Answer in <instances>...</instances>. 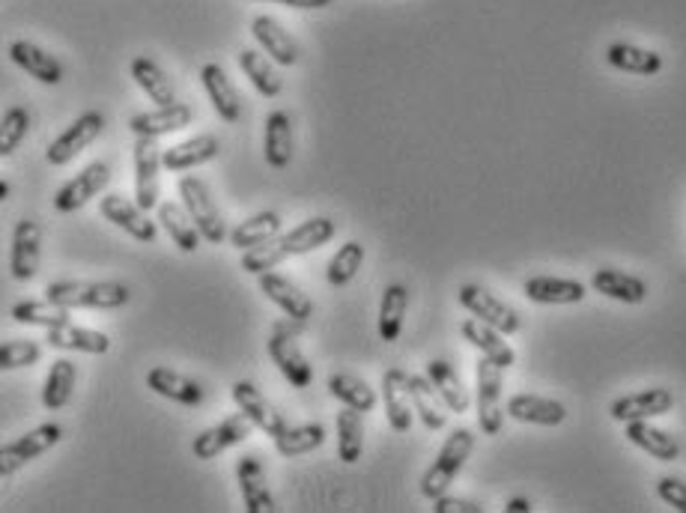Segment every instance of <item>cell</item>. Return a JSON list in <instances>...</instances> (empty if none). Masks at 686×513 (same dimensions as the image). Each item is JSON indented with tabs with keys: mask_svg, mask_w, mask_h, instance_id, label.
I'll use <instances>...</instances> for the list:
<instances>
[{
	"mask_svg": "<svg viewBox=\"0 0 686 513\" xmlns=\"http://www.w3.org/2000/svg\"><path fill=\"white\" fill-rule=\"evenodd\" d=\"M624 436L633 441L635 448H642V451L651 454V457L660 462H675L677 457H680V441H677L672 433L654 427V424L627 422Z\"/></svg>",
	"mask_w": 686,
	"mask_h": 513,
	"instance_id": "obj_32",
	"label": "cell"
},
{
	"mask_svg": "<svg viewBox=\"0 0 686 513\" xmlns=\"http://www.w3.org/2000/svg\"><path fill=\"white\" fill-rule=\"evenodd\" d=\"M105 132V117L99 111H84L73 125H66L57 138H54L48 150H45V159L52 167H63L73 162L75 155H81L87 146Z\"/></svg>",
	"mask_w": 686,
	"mask_h": 513,
	"instance_id": "obj_7",
	"label": "cell"
},
{
	"mask_svg": "<svg viewBox=\"0 0 686 513\" xmlns=\"http://www.w3.org/2000/svg\"><path fill=\"white\" fill-rule=\"evenodd\" d=\"M338 233V225L326 216H314L302 221L298 227H293L290 233L284 237H277V248L284 251V256H298V254H311V251H317L323 248L326 242H331V237Z\"/></svg>",
	"mask_w": 686,
	"mask_h": 513,
	"instance_id": "obj_23",
	"label": "cell"
},
{
	"mask_svg": "<svg viewBox=\"0 0 686 513\" xmlns=\"http://www.w3.org/2000/svg\"><path fill=\"white\" fill-rule=\"evenodd\" d=\"M502 370L504 368H499V364L487 359V356H481L478 370H475V380H478L475 403H478V424H481L483 436H499V433H502L504 424Z\"/></svg>",
	"mask_w": 686,
	"mask_h": 513,
	"instance_id": "obj_4",
	"label": "cell"
},
{
	"mask_svg": "<svg viewBox=\"0 0 686 513\" xmlns=\"http://www.w3.org/2000/svg\"><path fill=\"white\" fill-rule=\"evenodd\" d=\"M606 63L618 69V73H630V75H656L663 69V54L651 52V48H639L633 42H612L606 48Z\"/></svg>",
	"mask_w": 686,
	"mask_h": 513,
	"instance_id": "obj_31",
	"label": "cell"
},
{
	"mask_svg": "<svg viewBox=\"0 0 686 513\" xmlns=\"http://www.w3.org/2000/svg\"><path fill=\"white\" fill-rule=\"evenodd\" d=\"M364 256H368V251H364L361 242H356V239L344 242V245L338 248V254L328 260V269H326L328 284H331V287H347L349 281L359 275Z\"/></svg>",
	"mask_w": 686,
	"mask_h": 513,
	"instance_id": "obj_46",
	"label": "cell"
},
{
	"mask_svg": "<svg viewBox=\"0 0 686 513\" xmlns=\"http://www.w3.org/2000/svg\"><path fill=\"white\" fill-rule=\"evenodd\" d=\"M281 227H284V221L277 212H257V216L246 218L242 225L230 230V245L239 248V251L266 245V242L281 237Z\"/></svg>",
	"mask_w": 686,
	"mask_h": 513,
	"instance_id": "obj_37",
	"label": "cell"
},
{
	"mask_svg": "<svg viewBox=\"0 0 686 513\" xmlns=\"http://www.w3.org/2000/svg\"><path fill=\"white\" fill-rule=\"evenodd\" d=\"M323 441H326L323 424H298V427H287L281 436H275V451L293 460V457H305V454L317 451Z\"/></svg>",
	"mask_w": 686,
	"mask_h": 513,
	"instance_id": "obj_43",
	"label": "cell"
},
{
	"mask_svg": "<svg viewBox=\"0 0 686 513\" xmlns=\"http://www.w3.org/2000/svg\"><path fill=\"white\" fill-rule=\"evenodd\" d=\"M251 33H254L257 45H260L277 66H296L298 63L296 40H293L290 31H284L272 15H257V19L251 21Z\"/></svg>",
	"mask_w": 686,
	"mask_h": 513,
	"instance_id": "obj_29",
	"label": "cell"
},
{
	"mask_svg": "<svg viewBox=\"0 0 686 513\" xmlns=\"http://www.w3.org/2000/svg\"><path fill=\"white\" fill-rule=\"evenodd\" d=\"M361 415L364 412L352 410V406L338 412V457L347 466L359 462L361 454H364V424H361Z\"/></svg>",
	"mask_w": 686,
	"mask_h": 513,
	"instance_id": "obj_44",
	"label": "cell"
},
{
	"mask_svg": "<svg viewBox=\"0 0 686 513\" xmlns=\"http://www.w3.org/2000/svg\"><path fill=\"white\" fill-rule=\"evenodd\" d=\"M591 287L600 293V296L612 298V302H621V305H642L647 298V284L642 277L630 275V272H621V269L603 266L597 269L591 275Z\"/></svg>",
	"mask_w": 686,
	"mask_h": 513,
	"instance_id": "obj_28",
	"label": "cell"
},
{
	"mask_svg": "<svg viewBox=\"0 0 686 513\" xmlns=\"http://www.w3.org/2000/svg\"><path fill=\"white\" fill-rule=\"evenodd\" d=\"M656 495H660L668 507L686 513V483L680 481V478H672V474L660 478V481H656Z\"/></svg>",
	"mask_w": 686,
	"mask_h": 513,
	"instance_id": "obj_50",
	"label": "cell"
},
{
	"mask_svg": "<svg viewBox=\"0 0 686 513\" xmlns=\"http://www.w3.org/2000/svg\"><path fill=\"white\" fill-rule=\"evenodd\" d=\"M99 212L105 221H111L113 227H120L123 233H129L138 242H155V221H150V212L138 200H129L123 195H105L99 204Z\"/></svg>",
	"mask_w": 686,
	"mask_h": 513,
	"instance_id": "obj_12",
	"label": "cell"
},
{
	"mask_svg": "<svg viewBox=\"0 0 686 513\" xmlns=\"http://www.w3.org/2000/svg\"><path fill=\"white\" fill-rule=\"evenodd\" d=\"M257 424L248 418L246 412L239 410L236 415H230V418H225L221 424H216V427H209V430H204L200 436H195V441H192V454H195V460H216V457H221L225 451H230L233 445H242V441L254 433Z\"/></svg>",
	"mask_w": 686,
	"mask_h": 513,
	"instance_id": "obj_9",
	"label": "cell"
},
{
	"mask_svg": "<svg viewBox=\"0 0 686 513\" xmlns=\"http://www.w3.org/2000/svg\"><path fill=\"white\" fill-rule=\"evenodd\" d=\"M269 359L281 370V376L293 385V389H307L314 382V364L307 361V356L298 347L296 335L290 331V326H275L272 338L266 343Z\"/></svg>",
	"mask_w": 686,
	"mask_h": 513,
	"instance_id": "obj_6",
	"label": "cell"
},
{
	"mask_svg": "<svg viewBox=\"0 0 686 513\" xmlns=\"http://www.w3.org/2000/svg\"><path fill=\"white\" fill-rule=\"evenodd\" d=\"M42 359V347L33 340H7L0 347V370L33 368Z\"/></svg>",
	"mask_w": 686,
	"mask_h": 513,
	"instance_id": "obj_49",
	"label": "cell"
},
{
	"mask_svg": "<svg viewBox=\"0 0 686 513\" xmlns=\"http://www.w3.org/2000/svg\"><path fill=\"white\" fill-rule=\"evenodd\" d=\"M508 415L520 424H537V427H558L567 422V406L553 397L537 394H513L508 401Z\"/></svg>",
	"mask_w": 686,
	"mask_h": 513,
	"instance_id": "obj_26",
	"label": "cell"
},
{
	"mask_svg": "<svg viewBox=\"0 0 686 513\" xmlns=\"http://www.w3.org/2000/svg\"><path fill=\"white\" fill-rule=\"evenodd\" d=\"M176 192L183 197V206L188 209V216L197 225V230L204 233V239L209 245H221L227 239V227L221 221V212H218V204L209 185L200 179V176H183L176 183Z\"/></svg>",
	"mask_w": 686,
	"mask_h": 513,
	"instance_id": "obj_3",
	"label": "cell"
},
{
	"mask_svg": "<svg viewBox=\"0 0 686 513\" xmlns=\"http://www.w3.org/2000/svg\"><path fill=\"white\" fill-rule=\"evenodd\" d=\"M410 373L400 368H391L382 373V403H385V415H389L391 430L410 433L412 430V397H410Z\"/></svg>",
	"mask_w": 686,
	"mask_h": 513,
	"instance_id": "obj_18",
	"label": "cell"
},
{
	"mask_svg": "<svg viewBox=\"0 0 686 513\" xmlns=\"http://www.w3.org/2000/svg\"><path fill=\"white\" fill-rule=\"evenodd\" d=\"M28 132H31V113L24 111L21 105H15V108H10V111L3 113V125H0V155L10 159V155L21 146V141L28 138Z\"/></svg>",
	"mask_w": 686,
	"mask_h": 513,
	"instance_id": "obj_47",
	"label": "cell"
},
{
	"mask_svg": "<svg viewBox=\"0 0 686 513\" xmlns=\"http://www.w3.org/2000/svg\"><path fill=\"white\" fill-rule=\"evenodd\" d=\"M75 380H78L75 361L69 359L52 361V370H48V376H45V389H42V406L52 412L63 410V406L69 403V397H73Z\"/></svg>",
	"mask_w": 686,
	"mask_h": 513,
	"instance_id": "obj_41",
	"label": "cell"
},
{
	"mask_svg": "<svg viewBox=\"0 0 686 513\" xmlns=\"http://www.w3.org/2000/svg\"><path fill=\"white\" fill-rule=\"evenodd\" d=\"M457 298H460V305L469 310L471 317L490 323V326H496V329L504 331V335H516V331L523 329L520 310L511 308L508 302H502V298L496 296V293H490L487 287H481V284H462Z\"/></svg>",
	"mask_w": 686,
	"mask_h": 513,
	"instance_id": "obj_5",
	"label": "cell"
},
{
	"mask_svg": "<svg viewBox=\"0 0 686 513\" xmlns=\"http://www.w3.org/2000/svg\"><path fill=\"white\" fill-rule=\"evenodd\" d=\"M427 380L433 382V389L439 391L442 403L448 406L451 412L462 415L469 412V391L462 385V380L457 376V370L448 364V361H427Z\"/></svg>",
	"mask_w": 686,
	"mask_h": 513,
	"instance_id": "obj_38",
	"label": "cell"
},
{
	"mask_svg": "<svg viewBox=\"0 0 686 513\" xmlns=\"http://www.w3.org/2000/svg\"><path fill=\"white\" fill-rule=\"evenodd\" d=\"M218 153H221V141H218L216 134H195V138H188L183 144L164 150L162 165L164 171L179 174V171H192V167L216 162Z\"/></svg>",
	"mask_w": 686,
	"mask_h": 513,
	"instance_id": "obj_21",
	"label": "cell"
},
{
	"mask_svg": "<svg viewBox=\"0 0 686 513\" xmlns=\"http://www.w3.org/2000/svg\"><path fill=\"white\" fill-rule=\"evenodd\" d=\"M675 410V394L668 389H642L635 394H624L612 403V415L614 422H647V418H660V415H668Z\"/></svg>",
	"mask_w": 686,
	"mask_h": 513,
	"instance_id": "obj_14",
	"label": "cell"
},
{
	"mask_svg": "<svg viewBox=\"0 0 686 513\" xmlns=\"http://www.w3.org/2000/svg\"><path fill=\"white\" fill-rule=\"evenodd\" d=\"M129 73H132L134 84L146 92V99H150V102H155V105L176 102L174 84H171V78L164 75V69L153 61V57H146V54L134 57L132 66H129Z\"/></svg>",
	"mask_w": 686,
	"mask_h": 513,
	"instance_id": "obj_35",
	"label": "cell"
},
{
	"mask_svg": "<svg viewBox=\"0 0 686 513\" xmlns=\"http://www.w3.org/2000/svg\"><path fill=\"white\" fill-rule=\"evenodd\" d=\"M328 394L338 397L344 406H352L359 412L377 410V391L359 376H349V373H331L328 376Z\"/></svg>",
	"mask_w": 686,
	"mask_h": 513,
	"instance_id": "obj_42",
	"label": "cell"
},
{
	"mask_svg": "<svg viewBox=\"0 0 686 513\" xmlns=\"http://www.w3.org/2000/svg\"><path fill=\"white\" fill-rule=\"evenodd\" d=\"M257 281H260V293L269 302H275L277 308L284 310L293 323H307V319L314 317V302L290 277L277 275V272H266V275H257Z\"/></svg>",
	"mask_w": 686,
	"mask_h": 513,
	"instance_id": "obj_17",
	"label": "cell"
},
{
	"mask_svg": "<svg viewBox=\"0 0 686 513\" xmlns=\"http://www.w3.org/2000/svg\"><path fill=\"white\" fill-rule=\"evenodd\" d=\"M12 319H15L19 326H40V329H52V326L73 323V319H69V308H63V305L52 302V298L12 305Z\"/></svg>",
	"mask_w": 686,
	"mask_h": 513,
	"instance_id": "obj_45",
	"label": "cell"
},
{
	"mask_svg": "<svg viewBox=\"0 0 686 513\" xmlns=\"http://www.w3.org/2000/svg\"><path fill=\"white\" fill-rule=\"evenodd\" d=\"M410 385V397H412V410L415 415L421 418V424L427 427V430H442L448 418H445V412H442V397L439 391L433 389V382L427 376H412L406 380Z\"/></svg>",
	"mask_w": 686,
	"mask_h": 513,
	"instance_id": "obj_39",
	"label": "cell"
},
{
	"mask_svg": "<svg viewBox=\"0 0 686 513\" xmlns=\"http://www.w3.org/2000/svg\"><path fill=\"white\" fill-rule=\"evenodd\" d=\"M269 3H284L293 10H326V7H331V0H269Z\"/></svg>",
	"mask_w": 686,
	"mask_h": 513,
	"instance_id": "obj_52",
	"label": "cell"
},
{
	"mask_svg": "<svg viewBox=\"0 0 686 513\" xmlns=\"http://www.w3.org/2000/svg\"><path fill=\"white\" fill-rule=\"evenodd\" d=\"M471 451H475V433L466 430V427L454 430L451 436L445 439V445L439 448L431 469H427L424 478H421V495L433 502V499H439V495L448 493V487H451L454 478L462 472V466H466V460L471 457Z\"/></svg>",
	"mask_w": 686,
	"mask_h": 513,
	"instance_id": "obj_2",
	"label": "cell"
},
{
	"mask_svg": "<svg viewBox=\"0 0 686 513\" xmlns=\"http://www.w3.org/2000/svg\"><path fill=\"white\" fill-rule=\"evenodd\" d=\"M195 120V111L192 105L174 102V105H159L155 111L134 113L129 120V129L134 132V138H162V134L179 132L185 125H192Z\"/></svg>",
	"mask_w": 686,
	"mask_h": 513,
	"instance_id": "obj_16",
	"label": "cell"
},
{
	"mask_svg": "<svg viewBox=\"0 0 686 513\" xmlns=\"http://www.w3.org/2000/svg\"><path fill=\"white\" fill-rule=\"evenodd\" d=\"M230 394H233L236 406L246 412L248 418L257 424V430H263L266 436H272V439H275V436H281V433L290 427L287 418L277 412L275 403H269L266 397H263V391L257 389L254 382H248V380L233 382Z\"/></svg>",
	"mask_w": 686,
	"mask_h": 513,
	"instance_id": "obj_15",
	"label": "cell"
},
{
	"mask_svg": "<svg viewBox=\"0 0 686 513\" xmlns=\"http://www.w3.org/2000/svg\"><path fill=\"white\" fill-rule=\"evenodd\" d=\"M236 481H239L248 513L275 511V499H272V490H269L266 472H263V466H260L257 457H239V462H236Z\"/></svg>",
	"mask_w": 686,
	"mask_h": 513,
	"instance_id": "obj_22",
	"label": "cell"
},
{
	"mask_svg": "<svg viewBox=\"0 0 686 513\" xmlns=\"http://www.w3.org/2000/svg\"><path fill=\"white\" fill-rule=\"evenodd\" d=\"M200 81H204L206 96H209L218 117L225 123H239L242 120V99H239V92H236L233 81L227 78L225 69L218 63H206L200 69Z\"/></svg>",
	"mask_w": 686,
	"mask_h": 513,
	"instance_id": "obj_25",
	"label": "cell"
},
{
	"mask_svg": "<svg viewBox=\"0 0 686 513\" xmlns=\"http://www.w3.org/2000/svg\"><path fill=\"white\" fill-rule=\"evenodd\" d=\"M406 308H410V290L403 284H389L385 293H382L380 302V338L385 343H394L403 331V317H406Z\"/></svg>",
	"mask_w": 686,
	"mask_h": 513,
	"instance_id": "obj_40",
	"label": "cell"
},
{
	"mask_svg": "<svg viewBox=\"0 0 686 513\" xmlns=\"http://www.w3.org/2000/svg\"><path fill=\"white\" fill-rule=\"evenodd\" d=\"M159 221H162L164 233L171 237V242L183 254H195L197 248H200L204 233L197 230V225L192 221V216H188V209L183 204H171V200L159 204Z\"/></svg>",
	"mask_w": 686,
	"mask_h": 513,
	"instance_id": "obj_33",
	"label": "cell"
},
{
	"mask_svg": "<svg viewBox=\"0 0 686 513\" xmlns=\"http://www.w3.org/2000/svg\"><path fill=\"white\" fill-rule=\"evenodd\" d=\"M236 61H239V69L246 73L248 81L254 84V90L260 92V96H266V99H275L277 92H281L284 81H281V75H277V69L272 66L275 61H272L266 52L242 48Z\"/></svg>",
	"mask_w": 686,
	"mask_h": 513,
	"instance_id": "obj_36",
	"label": "cell"
},
{
	"mask_svg": "<svg viewBox=\"0 0 686 513\" xmlns=\"http://www.w3.org/2000/svg\"><path fill=\"white\" fill-rule=\"evenodd\" d=\"M45 298L69 310H117L132 298V293L120 281H54L45 287Z\"/></svg>",
	"mask_w": 686,
	"mask_h": 513,
	"instance_id": "obj_1",
	"label": "cell"
},
{
	"mask_svg": "<svg viewBox=\"0 0 686 513\" xmlns=\"http://www.w3.org/2000/svg\"><path fill=\"white\" fill-rule=\"evenodd\" d=\"M504 511L508 513H529L532 511V502H529V499H511Z\"/></svg>",
	"mask_w": 686,
	"mask_h": 513,
	"instance_id": "obj_53",
	"label": "cell"
},
{
	"mask_svg": "<svg viewBox=\"0 0 686 513\" xmlns=\"http://www.w3.org/2000/svg\"><path fill=\"white\" fill-rule=\"evenodd\" d=\"M42 260V227L33 218H21L12 230L10 272L15 281H33Z\"/></svg>",
	"mask_w": 686,
	"mask_h": 513,
	"instance_id": "obj_13",
	"label": "cell"
},
{
	"mask_svg": "<svg viewBox=\"0 0 686 513\" xmlns=\"http://www.w3.org/2000/svg\"><path fill=\"white\" fill-rule=\"evenodd\" d=\"M284 260H287V256H284V251H281L275 239H272L266 245H257L251 248V251H242V263H239V269H246L248 275H266V272H275Z\"/></svg>",
	"mask_w": 686,
	"mask_h": 513,
	"instance_id": "obj_48",
	"label": "cell"
},
{
	"mask_svg": "<svg viewBox=\"0 0 686 513\" xmlns=\"http://www.w3.org/2000/svg\"><path fill=\"white\" fill-rule=\"evenodd\" d=\"M162 146L159 138H138L134 144V200L150 209H159V167L162 165Z\"/></svg>",
	"mask_w": 686,
	"mask_h": 513,
	"instance_id": "obj_10",
	"label": "cell"
},
{
	"mask_svg": "<svg viewBox=\"0 0 686 513\" xmlns=\"http://www.w3.org/2000/svg\"><path fill=\"white\" fill-rule=\"evenodd\" d=\"M45 340L52 343L54 349H69V352H87V356H105L111 349V338L105 331L84 329V326H75V323H63V326H52L45 329Z\"/></svg>",
	"mask_w": 686,
	"mask_h": 513,
	"instance_id": "obj_30",
	"label": "cell"
},
{
	"mask_svg": "<svg viewBox=\"0 0 686 513\" xmlns=\"http://www.w3.org/2000/svg\"><path fill=\"white\" fill-rule=\"evenodd\" d=\"M111 183V167L105 165V162H92L81 171V174H75V179H69L66 185L57 188V195H54V209L57 212H78L84 206L90 204L92 197H99L105 192V185Z\"/></svg>",
	"mask_w": 686,
	"mask_h": 513,
	"instance_id": "obj_11",
	"label": "cell"
},
{
	"mask_svg": "<svg viewBox=\"0 0 686 513\" xmlns=\"http://www.w3.org/2000/svg\"><path fill=\"white\" fill-rule=\"evenodd\" d=\"M146 385H150L159 397H164V401L179 403V406H188V410H197V406L204 403V389H200V382L188 380V376H183L179 370L164 368V364H155V368L146 373Z\"/></svg>",
	"mask_w": 686,
	"mask_h": 513,
	"instance_id": "obj_20",
	"label": "cell"
},
{
	"mask_svg": "<svg viewBox=\"0 0 686 513\" xmlns=\"http://www.w3.org/2000/svg\"><path fill=\"white\" fill-rule=\"evenodd\" d=\"M433 511L436 513H483V507L478 502H469V499L439 495V499H433Z\"/></svg>",
	"mask_w": 686,
	"mask_h": 513,
	"instance_id": "obj_51",
	"label": "cell"
},
{
	"mask_svg": "<svg viewBox=\"0 0 686 513\" xmlns=\"http://www.w3.org/2000/svg\"><path fill=\"white\" fill-rule=\"evenodd\" d=\"M63 439V427L61 424H42L36 430L24 433L10 445H3L0 451V478H12V474L24 469L28 462L48 454Z\"/></svg>",
	"mask_w": 686,
	"mask_h": 513,
	"instance_id": "obj_8",
	"label": "cell"
},
{
	"mask_svg": "<svg viewBox=\"0 0 686 513\" xmlns=\"http://www.w3.org/2000/svg\"><path fill=\"white\" fill-rule=\"evenodd\" d=\"M460 335L469 340L471 347L481 349V356H487L490 361H496L499 368L508 370V368H513V364H516V352H513L511 343L504 340L508 335L496 329V326H490V323H483V319H478V317L462 319Z\"/></svg>",
	"mask_w": 686,
	"mask_h": 513,
	"instance_id": "obj_19",
	"label": "cell"
},
{
	"mask_svg": "<svg viewBox=\"0 0 686 513\" xmlns=\"http://www.w3.org/2000/svg\"><path fill=\"white\" fill-rule=\"evenodd\" d=\"M0 197H3V200L10 197V185H7V183H0Z\"/></svg>",
	"mask_w": 686,
	"mask_h": 513,
	"instance_id": "obj_54",
	"label": "cell"
},
{
	"mask_svg": "<svg viewBox=\"0 0 686 513\" xmlns=\"http://www.w3.org/2000/svg\"><path fill=\"white\" fill-rule=\"evenodd\" d=\"M10 61L19 66L21 73H28L40 84H52V87H57V84L63 81L61 61H57L54 54L45 52V48H40L36 42H28V40L12 42Z\"/></svg>",
	"mask_w": 686,
	"mask_h": 513,
	"instance_id": "obj_24",
	"label": "cell"
},
{
	"mask_svg": "<svg viewBox=\"0 0 686 513\" xmlns=\"http://www.w3.org/2000/svg\"><path fill=\"white\" fill-rule=\"evenodd\" d=\"M263 153L275 171H284L293 162V123L290 113L272 111L266 117V134H263Z\"/></svg>",
	"mask_w": 686,
	"mask_h": 513,
	"instance_id": "obj_34",
	"label": "cell"
},
{
	"mask_svg": "<svg viewBox=\"0 0 686 513\" xmlns=\"http://www.w3.org/2000/svg\"><path fill=\"white\" fill-rule=\"evenodd\" d=\"M523 293L537 305H579L588 290L582 281L574 277H553V275H537L529 277L523 284Z\"/></svg>",
	"mask_w": 686,
	"mask_h": 513,
	"instance_id": "obj_27",
	"label": "cell"
}]
</instances>
